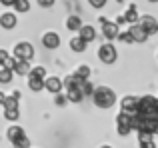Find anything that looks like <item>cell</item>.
Returning a JSON list of instances; mask_svg holds the SVG:
<instances>
[{"mask_svg": "<svg viewBox=\"0 0 158 148\" xmlns=\"http://www.w3.org/2000/svg\"><path fill=\"white\" fill-rule=\"evenodd\" d=\"M18 116H20L18 110H4V118L10 120V122H16V120H18Z\"/></svg>", "mask_w": 158, "mask_h": 148, "instance_id": "obj_28", "label": "cell"}, {"mask_svg": "<svg viewBox=\"0 0 158 148\" xmlns=\"http://www.w3.org/2000/svg\"><path fill=\"white\" fill-rule=\"evenodd\" d=\"M6 58H8V52L0 48V66H4V62H6Z\"/></svg>", "mask_w": 158, "mask_h": 148, "instance_id": "obj_36", "label": "cell"}, {"mask_svg": "<svg viewBox=\"0 0 158 148\" xmlns=\"http://www.w3.org/2000/svg\"><path fill=\"white\" fill-rule=\"evenodd\" d=\"M36 2H38V6H42V8H52L56 0H36Z\"/></svg>", "mask_w": 158, "mask_h": 148, "instance_id": "obj_31", "label": "cell"}, {"mask_svg": "<svg viewBox=\"0 0 158 148\" xmlns=\"http://www.w3.org/2000/svg\"><path fill=\"white\" fill-rule=\"evenodd\" d=\"M44 88L52 94H58L62 90V80L58 76H46L44 78Z\"/></svg>", "mask_w": 158, "mask_h": 148, "instance_id": "obj_10", "label": "cell"}, {"mask_svg": "<svg viewBox=\"0 0 158 148\" xmlns=\"http://www.w3.org/2000/svg\"><path fill=\"white\" fill-rule=\"evenodd\" d=\"M124 20H126L128 24H136L140 20V14H138V10H136V4H130V6H128V10L124 12Z\"/></svg>", "mask_w": 158, "mask_h": 148, "instance_id": "obj_12", "label": "cell"}, {"mask_svg": "<svg viewBox=\"0 0 158 148\" xmlns=\"http://www.w3.org/2000/svg\"><path fill=\"white\" fill-rule=\"evenodd\" d=\"M14 10L16 12H20V14H24V12H28L30 10V0H14Z\"/></svg>", "mask_w": 158, "mask_h": 148, "instance_id": "obj_20", "label": "cell"}, {"mask_svg": "<svg viewBox=\"0 0 158 148\" xmlns=\"http://www.w3.org/2000/svg\"><path fill=\"white\" fill-rule=\"evenodd\" d=\"M120 32V26L116 22H110V20H106L104 24H102V34H104V38L110 42V40H116V36H118Z\"/></svg>", "mask_w": 158, "mask_h": 148, "instance_id": "obj_6", "label": "cell"}, {"mask_svg": "<svg viewBox=\"0 0 158 148\" xmlns=\"http://www.w3.org/2000/svg\"><path fill=\"white\" fill-rule=\"evenodd\" d=\"M92 100L98 108H110L116 102V94H114V90L108 88V86H96L94 92H92Z\"/></svg>", "mask_w": 158, "mask_h": 148, "instance_id": "obj_1", "label": "cell"}, {"mask_svg": "<svg viewBox=\"0 0 158 148\" xmlns=\"http://www.w3.org/2000/svg\"><path fill=\"white\" fill-rule=\"evenodd\" d=\"M70 48H72V52H84L86 50V42L80 38V36H74V38L70 40Z\"/></svg>", "mask_w": 158, "mask_h": 148, "instance_id": "obj_17", "label": "cell"}, {"mask_svg": "<svg viewBox=\"0 0 158 148\" xmlns=\"http://www.w3.org/2000/svg\"><path fill=\"white\" fill-rule=\"evenodd\" d=\"M6 136H8V140H10V142H14V140H18V138H22L24 132H22L20 126H10L8 132H6Z\"/></svg>", "mask_w": 158, "mask_h": 148, "instance_id": "obj_18", "label": "cell"}, {"mask_svg": "<svg viewBox=\"0 0 158 148\" xmlns=\"http://www.w3.org/2000/svg\"><path fill=\"white\" fill-rule=\"evenodd\" d=\"M4 100H6V94H4V92H0V106L4 104Z\"/></svg>", "mask_w": 158, "mask_h": 148, "instance_id": "obj_39", "label": "cell"}, {"mask_svg": "<svg viewBox=\"0 0 158 148\" xmlns=\"http://www.w3.org/2000/svg\"><path fill=\"white\" fill-rule=\"evenodd\" d=\"M76 88H78V90H80V92H82V96H92V92H94V86L90 84L88 80L80 82V84H78Z\"/></svg>", "mask_w": 158, "mask_h": 148, "instance_id": "obj_21", "label": "cell"}, {"mask_svg": "<svg viewBox=\"0 0 158 148\" xmlns=\"http://www.w3.org/2000/svg\"><path fill=\"white\" fill-rule=\"evenodd\" d=\"M144 140H152V134L150 132H138V142H144Z\"/></svg>", "mask_w": 158, "mask_h": 148, "instance_id": "obj_33", "label": "cell"}, {"mask_svg": "<svg viewBox=\"0 0 158 148\" xmlns=\"http://www.w3.org/2000/svg\"><path fill=\"white\" fill-rule=\"evenodd\" d=\"M28 88H30L32 92H40V90H44V78L28 76Z\"/></svg>", "mask_w": 158, "mask_h": 148, "instance_id": "obj_15", "label": "cell"}, {"mask_svg": "<svg viewBox=\"0 0 158 148\" xmlns=\"http://www.w3.org/2000/svg\"><path fill=\"white\" fill-rule=\"evenodd\" d=\"M78 36H80L86 44H88V42H94V40H96V28L90 26V24H82V28L78 30Z\"/></svg>", "mask_w": 158, "mask_h": 148, "instance_id": "obj_8", "label": "cell"}, {"mask_svg": "<svg viewBox=\"0 0 158 148\" xmlns=\"http://www.w3.org/2000/svg\"><path fill=\"white\" fill-rule=\"evenodd\" d=\"M120 106H122V112H126V114H136L138 112V98L136 96H124L122 98V102H120Z\"/></svg>", "mask_w": 158, "mask_h": 148, "instance_id": "obj_5", "label": "cell"}, {"mask_svg": "<svg viewBox=\"0 0 158 148\" xmlns=\"http://www.w3.org/2000/svg\"><path fill=\"white\" fill-rule=\"evenodd\" d=\"M148 2H152V4H156V2H158V0H148Z\"/></svg>", "mask_w": 158, "mask_h": 148, "instance_id": "obj_40", "label": "cell"}, {"mask_svg": "<svg viewBox=\"0 0 158 148\" xmlns=\"http://www.w3.org/2000/svg\"><path fill=\"white\" fill-rule=\"evenodd\" d=\"M4 110H18V98H14L10 94V96H6V100H4Z\"/></svg>", "mask_w": 158, "mask_h": 148, "instance_id": "obj_22", "label": "cell"}, {"mask_svg": "<svg viewBox=\"0 0 158 148\" xmlns=\"http://www.w3.org/2000/svg\"><path fill=\"white\" fill-rule=\"evenodd\" d=\"M156 100H158V98H156Z\"/></svg>", "mask_w": 158, "mask_h": 148, "instance_id": "obj_42", "label": "cell"}, {"mask_svg": "<svg viewBox=\"0 0 158 148\" xmlns=\"http://www.w3.org/2000/svg\"><path fill=\"white\" fill-rule=\"evenodd\" d=\"M28 76L46 78V68H42V66H34V68H30V74H28Z\"/></svg>", "mask_w": 158, "mask_h": 148, "instance_id": "obj_25", "label": "cell"}, {"mask_svg": "<svg viewBox=\"0 0 158 148\" xmlns=\"http://www.w3.org/2000/svg\"><path fill=\"white\" fill-rule=\"evenodd\" d=\"M100 148H112V146H100Z\"/></svg>", "mask_w": 158, "mask_h": 148, "instance_id": "obj_41", "label": "cell"}, {"mask_svg": "<svg viewBox=\"0 0 158 148\" xmlns=\"http://www.w3.org/2000/svg\"><path fill=\"white\" fill-rule=\"evenodd\" d=\"M116 124H118V126H128V128H132V126H130V114L120 112L118 116H116Z\"/></svg>", "mask_w": 158, "mask_h": 148, "instance_id": "obj_24", "label": "cell"}, {"mask_svg": "<svg viewBox=\"0 0 158 148\" xmlns=\"http://www.w3.org/2000/svg\"><path fill=\"white\" fill-rule=\"evenodd\" d=\"M114 22H116V24H118V26H122V24H126V20H124V16H122V14H120V16H118V18H116V20H114Z\"/></svg>", "mask_w": 158, "mask_h": 148, "instance_id": "obj_37", "label": "cell"}, {"mask_svg": "<svg viewBox=\"0 0 158 148\" xmlns=\"http://www.w3.org/2000/svg\"><path fill=\"white\" fill-rule=\"evenodd\" d=\"M66 28H68L70 32H78L82 28V20L80 16H70L68 20H66Z\"/></svg>", "mask_w": 158, "mask_h": 148, "instance_id": "obj_16", "label": "cell"}, {"mask_svg": "<svg viewBox=\"0 0 158 148\" xmlns=\"http://www.w3.org/2000/svg\"><path fill=\"white\" fill-rule=\"evenodd\" d=\"M42 46L48 48V50H56V48L60 46V36H58L56 32H46V34H42Z\"/></svg>", "mask_w": 158, "mask_h": 148, "instance_id": "obj_7", "label": "cell"}, {"mask_svg": "<svg viewBox=\"0 0 158 148\" xmlns=\"http://www.w3.org/2000/svg\"><path fill=\"white\" fill-rule=\"evenodd\" d=\"M98 58H100L104 64H114L116 58H118V52H116V48L112 46L110 42H106V44H102V46L98 48Z\"/></svg>", "mask_w": 158, "mask_h": 148, "instance_id": "obj_3", "label": "cell"}, {"mask_svg": "<svg viewBox=\"0 0 158 148\" xmlns=\"http://www.w3.org/2000/svg\"><path fill=\"white\" fill-rule=\"evenodd\" d=\"M88 2H90V6H92V8L100 10V8H104V6H106V2H108V0H88Z\"/></svg>", "mask_w": 158, "mask_h": 148, "instance_id": "obj_29", "label": "cell"}, {"mask_svg": "<svg viewBox=\"0 0 158 148\" xmlns=\"http://www.w3.org/2000/svg\"><path fill=\"white\" fill-rule=\"evenodd\" d=\"M14 58L16 60H28L34 58V46L30 42H18L14 46Z\"/></svg>", "mask_w": 158, "mask_h": 148, "instance_id": "obj_2", "label": "cell"}, {"mask_svg": "<svg viewBox=\"0 0 158 148\" xmlns=\"http://www.w3.org/2000/svg\"><path fill=\"white\" fill-rule=\"evenodd\" d=\"M16 24H18V18H16L14 12H4L0 16V26L4 30H12V28H16Z\"/></svg>", "mask_w": 158, "mask_h": 148, "instance_id": "obj_9", "label": "cell"}, {"mask_svg": "<svg viewBox=\"0 0 158 148\" xmlns=\"http://www.w3.org/2000/svg\"><path fill=\"white\" fill-rule=\"evenodd\" d=\"M72 76L76 78V82H84V80H88V78H90V68L86 66V64H82V66L76 68V72H74Z\"/></svg>", "mask_w": 158, "mask_h": 148, "instance_id": "obj_14", "label": "cell"}, {"mask_svg": "<svg viewBox=\"0 0 158 148\" xmlns=\"http://www.w3.org/2000/svg\"><path fill=\"white\" fill-rule=\"evenodd\" d=\"M116 130H118L120 136H126V134H130V130H132V128H128V126H118Z\"/></svg>", "mask_w": 158, "mask_h": 148, "instance_id": "obj_35", "label": "cell"}, {"mask_svg": "<svg viewBox=\"0 0 158 148\" xmlns=\"http://www.w3.org/2000/svg\"><path fill=\"white\" fill-rule=\"evenodd\" d=\"M0 4H2V6H12L14 0H0Z\"/></svg>", "mask_w": 158, "mask_h": 148, "instance_id": "obj_38", "label": "cell"}, {"mask_svg": "<svg viewBox=\"0 0 158 148\" xmlns=\"http://www.w3.org/2000/svg\"><path fill=\"white\" fill-rule=\"evenodd\" d=\"M54 102H56L58 106H64L68 100H66V96H64V94H60V92H58V94H56V98H54Z\"/></svg>", "mask_w": 158, "mask_h": 148, "instance_id": "obj_32", "label": "cell"}, {"mask_svg": "<svg viewBox=\"0 0 158 148\" xmlns=\"http://www.w3.org/2000/svg\"><path fill=\"white\" fill-rule=\"evenodd\" d=\"M14 64H16V58H14V56H8L6 62H4V68H8V70H14Z\"/></svg>", "mask_w": 158, "mask_h": 148, "instance_id": "obj_30", "label": "cell"}, {"mask_svg": "<svg viewBox=\"0 0 158 148\" xmlns=\"http://www.w3.org/2000/svg\"><path fill=\"white\" fill-rule=\"evenodd\" d=\"M12 76H14V72H12V70L0 66V82H2V84H8V82L12 80Z\"/></svg>", "mask_w": 158, "mask_h": 148, "instance_id": "obj_23", "label": "cell"}, {"mask_svg": "<svg viewBox=\"0 0 158 148\" xmlns=\"http://www.w3.org/2000/svg\"><path fill=\"white\" fill-rule=\"evenodd\" d=\"M140 148H156V142H152V140H144V142H138Z\"/></svg>", "mask_w": 158, "mask_h": 148, "instance_id": "obj_34", "label": "cell"}, {"mask_svg": "<svg viewBox=\"0 0 158 148\" xmlns=\"http://www.w3.org/2000/svg\"><path fill=\"white\" fill-rule=\"evenodd\" d=\"M138 24L144 28V30H146V34H148V36H154V34H158V20L154 18V16H150V14L140 16Z\"/></svg>", "mask_w": 158, "mask_h": 148, "instance_id": "obj_4", "label": "cell"}, {"mask_svg": "<svg viewBox=\"0 0 158 148\" xmlns=\"http://www.w3.org/2000/svg\"><path fill=\"white\" fill-rule=\"evenodd\" d=\"M12 144H14V148H30V138L22 136V138H18V140H14Z\"/></svg>", "mask_w": 158, "mask_h": 148, "instance_id": "obj_26", "label": "cell"}, {"mask_svg": "<svg viewBox=\"0 0 158 148\" xmlns=\"http://www.w3.org/2000/svg\"><path fill=\"white\" fill-rule=\"evenodd\" d=\"M12 72L20 74V76H28V74H30V62H28V60H16Z\"/></svg>", "mask_w": 158, "mask_h": 148, "instance_id": "obj_13", "label": "cell"}, {"mask_svg": "<svg viewBox=\"0 0 158 148\" xmlns=\"http://www.w3.org/2000/svg\"><path fill=\"white\" fill-rule=\"evenodd\" d=\"M82 98L84 96H82V92L78 88H70L68 92H66V100L68 102H82Z\"/></svg>", "mask_w": 158, "mask_h": 148, "instance_id": "obj_19", "label": "cell"}, {"mask_svg": "<svg viewBox=\"0 0 158 148\" xmlns=\"http://www.w3.org/2000/svg\"><path fill=\"white\" fill-rule=\"evenodd\" d=\"M116 38H118L120 42H124V44H132V42H134L128 30H124V32H118V36H116Z\"/></svg>", "mask_w": 158, "mask_h": 148, "instance_id": "obj_27", "label": "cell"}, {"mask_svg": "<svg viewBox=\"0 0 158 148\" xmlns=\"http://www.w3.org/2000/svg\"><path fill=\"white\" fill-rule=\"evenodd\" d=\"M128 32H130V36H132V40H134V42H146V40H148L146 30H144V28L140 26L138 22H136V24H132Z\"/></svg>", "mask_w": 158, "mask_h": 148, "instance_id": "obj_11", "label": "cell"}]
</instances>
